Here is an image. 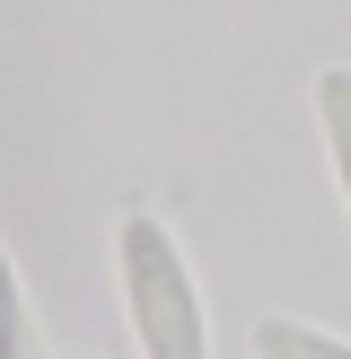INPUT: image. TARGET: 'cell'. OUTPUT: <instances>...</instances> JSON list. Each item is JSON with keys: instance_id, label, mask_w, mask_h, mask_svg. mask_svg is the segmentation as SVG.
<instances>
[{"instance_id": "1", "label": "cell", "mask_w": 351, "mask_h": 359, "mask_svg": "<svg viewBox=\"0 0 351 359\" xmlns=\"http://www.w3.org/2000/svg\"><path fill=\"white\" fill-rule=\"evenodd\" d=\"M114 263H123V307H132V333H140V359H211V316L193 298V272L176 255L167 219L132 210L114 228Z\"/></svg>"}, {"instance_id": "4", "label": "cell", "mask_w": 351, "mask_h": 359, "mask_svg": "<svg viewBox=\"0 0 351 359\" xmlns=\"http://www.w3.org/2000/svg\"><path fill=\"white\" fill-rule=\"evenodd\" d=\"M255 351H263V359H351V342L298 325V316H263V325H255Z\"/></svg>"}, {"instance_id": "2", "label": "cell", "mask_w": 351, "mask_h": 359, "mask_svg": "<svg viewBox=\"0 0 351 359\" xmlns=\"http://www.w3.org/2000/svg\"><path fill=\"white\" fill-rule=\"evenodd\" d=\"M316 123H325V149H333V184L351 202V70H316Z\"/></svg>"}, {"instance_id": "3", "label": "cell", "mask_w": 351, "mask_h": 359, "mask_svg": "<svg viewBox=\"0 0 351 359\" xmlns=\"http://www.w3.org/2000/svg\"><path fill=\"white\" fill-rule=\"evenodd\" d=\"M0 359H53V342L35 333V316H27V290H18L9 245H0Z\"/></svg>"}]
</instances>
